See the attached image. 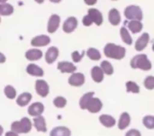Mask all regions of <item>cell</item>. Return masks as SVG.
<instances>
[{
	"label": "cell",
	"mask_w": 154,
	"mask_h": 136,
	"mask_svg": "<svg viewBox=\"0 0 154 136\" xmlns=\"http://www.w3.org/2000/svg\"><path fill=\"white\" fill-rule=\"evenodd\" d=\"M104 54L106 57L114 60H122L126 54V50L125 47L116 45L115 43H107L104 47Z\"/></svg>",
	"instance_id": "cell-1"
},
{
	"label": "cell",
	"mask_w": 154,
	"mask_h": 136,
	"mask_svg": "<svg viewBox=\"0 0 154 136\" xmlns=\"http://www.w3.org/2000/svg\"><path fill=\"white\" fill-rule=\"evenodd\" d=\"M130 65L132 69H140L144 71H148L152 69V62L148 59L146 54H138L134 56L131 62Z\"/></svg>",
	"instance_id": "cell-2"
},
{
	"label": "cell",
	"mask_w": 154,
	"mask_h": 136,
	"mask_svg": "<svg viewBox=\"0 0 154 136\" xmlns=\"http://www.w3.org/2000/svg\"><path fill=\"white\" fill-rule=\"evenodd\" d=\"M32 124L27 117H23L20 121H14L11 125V131L16 134H28L32 130Z\"/></svg>",
	"instance_id": "cell-3"
},
{
	"label": "cell",
	"mask_w": 154,
	"mask_h": 136,
	"mask_svg": "<svg viewBox=\"0 0 154 136\" xmlns=\"http://www.w3.org/2000/svg\"><path fill=\"white\" fill-rule=\"evenodd\" d=\"M124 14H125V18L128 19V20H138V21H142L143 18V11H142L141 7L138 6V5H128L125 9Z\"/></svg>",
	"instance_id": "cell-4"
},
{
	"label": "cell",
	"mask_w": 154,
	"mask_h": 136,
	"mask_svg": "<svg viewBox=\"0 0 154 136\" xmlns=\"http://www.w3.org/2000/svg\"><path fill=\"white\" fill-rule=\"evenodd\" d=\"M61 23V18L58 14H51L47 22V32L48 33H55L60 28Z\"/></svg>",
	"instance_id": "cell-5"
},
{
	"label": "cell",
	"mask_w": 154,
	"mask_h": 136,
	"mask_svg": "<svg viewBox=\"0 0 154 136\" xmlns=\"http://www.w3.org/2000/svg\"><path fill=\"white\" fill-rule=\"evenodd\" d=\"M51 42V39L47 34H39L32 38L30 43L34 48H42L48 46Z\"/></svg>",
	"instance_id": "cell-6"
},
{
	"label": "cell",
	"mask_w": 154,
	"mask_h": 136,
	"mask_svg": "<svg viewBox=\"0 0 154 136\" xmlns=\"http://www.w3.org/2000/svg\"><path fill=\"white\" fill-rule=\"evenodd\" d=\"M79 21L75 16L68 17L62 23V31L65 33H72L78 28Z\"/></svg>",
	"instance_id": "cell-7"
},
{
	"label": "cell",
	"mask_w": 154,
	"mask_h": 136,
	"mask_svg": "<svg viewBox=\"0 0 154 136\" xmlns=\"http://www.w3.org/2000/svg\"><path fill=\"white\" fill-rule=\"evenodd\" d=\"M60 56V50L56 46H51L47 49L45 54H44V60L45 62L49 65L53 64L57 59Z\"/></svg>",
	"instance_id": "cell-8"
},
{
	"label": "cell",
	"mask_w": 154,
	"mask_h": 136,
	"mask_svg": "<svg viewBox=\"0 0 154 136\" xmlns=\"http://www.w3.org/2000/svg\"><path fill=\"white\" fill-rule=\"evenodd\" d=\"M34 88L37 95H39L41 97H46L50 93V86L47 83V81L43 79L36 80L34 84Z\"/></svg>",
	"instance_id": "cell-9"
},
{
	"label": "cell",
	"mask_w": 154,
	"mask_h": 136,
	"mask_svg": "<svg viewBox=\"0 0 154 136\" xmlns=\"http://www.w3.org/2000/svg\"><path fill=\"white\" fill-rule=\"evenodd\" d=\"M24 57L27 60L34 62V61H38L40 60L42 57H43V52L40 48H31L29 50H27L24 53Z\"/></svg>",
	"instance_id": "cell-10"
},
{
	"label": "cell",
	"mask_w": 154,
	"mask_h": 136,
	"mask_svg": "<svg viewBox=\"0 0 154 136\" xmlns=\"http://www.w3.org/2000/svg\"><path fill=\"white\" fill-rule=\"evenodd\" d=\"M85 75L81 72H78V73H72L69 79H68V83L69 85H70L71 87H75V88H79L81 87L85 84Z\"/></svg>",
	"instance_id": "cell-11"
},
{
	"label": "cell",
	"mask_w": 154,
	"mask_h": 136,
	"mask_svg": "<svg viewBox=\"0 0 154 136\" xmlns=\"http://www.w3.org/2000/svg\"><path fill=\"white\" fill-rule=\"evenodd\" d=\"M26 73L32 77H36V78H42L44 76V70L42 68H41L39 65L32 62L29 63L26 66Z\"/></svg>",
	"instance_id": "cell-12"
},
{
	"label": "cell",
	"mask_w": 154,
	"mask_h": 136,
	"mask_svg": "<svg viewBox=\"0 0 154 136\" xmlns=\"http://www.w3.org/2000/svg\"><path fill=\"white\" fill-rule=\"evenodd\" d=\"M57 70H60L61 73H69L72 74L77 70V67L74 65V63L70 62V61H67V60H62L58 62L57 65Z\"/></svg>",
	"instance_id": "cell-13"
},
{
	"label": "cell",
	"mask_w": 154,
	"mask_h": 136,
	"mask_svg": "<svg viewBox=\"0 0 154 136\" xmlns=\"http://www.w3.org/2000/svg\"><path fill=\"white\" fill-rule=\"evenodd\" d=\"M102 107H103V103H102V101H101L99 98L94 97H93L89 100V102H88V104L86 109H87L89 113L97 114V113H98V112L102 109Z\"/></svg>",
	"instance_id": "cell-14"
},
{
	"label": "cell",
	"mask_w": 154,
	"mask_h": 136,
	"mask_svg": "<svg viewBox=\"0 0 154 136\" xmlns=\"http://www.w3.org/2000/svg\"><path fill=\"white\" fill-rule=\"evenodd\" d=\"M88 14L89 15V17L91 18V20L93 21V23H95L97 26H100L103 23V14L102 13L97 9V8H89L88 11Z\"/></svg>",
	"instance_id": "cell-15"
},
{
	"label": "cell",
	"mask_w": 154,
	"mask_h": 136,
	"mask_svg": "<svg viewBox=\"0 0 154 136\" xmlns=\"http://www.w3.org/2000/svg\"><path fill=\"white\" fill-rule=\"evenodd\" d=\"M44 112V106L41 102H35L32 103L27 110V113L31 116H42V114Z\"/></svg>",
	"instance_id": "cell-16"
},
{
	"label": "cell",
	"mask_w": 154,
	"mask_h": 136,
	"mask_svg": "<svg viewBox=\"0 0 154 136\" xmlns=\"http://www.w3.org/2000/svg\"><path fill=\"white\" fill-rule=\"evenodd\" d=\"M149 41H150V35H149V33H148V32H143V33L137 39V41H136V42H135V46H134V47H135V50H136L137 51H143V50L147 47Z\"/></svg>",
	"instance_id": "cell-17"
},
{
	"label": "cell",
	"mask_w": 154,
	"mask_h": 136,
	"mask_svg": "<svg viewBox=\"0 0 154 136\" xmlns=\"http://www.w3.org/2000/svg\"><path fill=\"white\" fill-rule=\"evenodd\" d=\"M33 125L38 132H42V133L47 132L46 121H45V118L42 116H39L33 118Z\"/></svg>",
	"instance_id": "cell-18"
},
{
	"label": "cell",
	"mask_w": 154,
	"mask_h": 136,
	"mask_svg": "<svg viewBox=\"0 0 154 136\" xmlns=\"http://www.w3.org/2000/svg\"><path fill=\"white\" fill-rule=\"evenodd\" d=\"M91 78L96 83H101L104 80V75L102 69L98 66H95L91 69Z\"/></svg>",
	"instance_id": "cell-19"
},
{
	"label": "cell",
	"mask_w": 154,
	"mask_h": 136,
	"mask_svg": "<svg viewBox=\"0 0 154 136\" xmlns=\"http://www.w3.org/2000/svg\"><path fill=\"white\" fill-rule=\"evenodd\" d=\"M108 20H109V23L114 26H116V25H118L120 23L121 15H120L119 11L116 8H112L109 11V13H108Z\"/></svg>",
	"instance_id": "cell-20"
},
{
	"label": "cell",
	"mask_w": 154,
	"mask_h": 136,
	"mask_svg": "<svg viewBox=\"0 0 154 136\" xmlns=\"http://www.w3.org/2000/svg\"><path fill=\"white\" fill-rule=\"evenodd\" d=\"M32 98V96L31 93L23 92L21 95H19L18 97L16 98V104L21 107H24L31 102Z\"/></svg>",
	"instance_id": "cell-21"
},
{
	"label": "cell",
	"mask_w": 154,
	"mask_h": 136,
	"mask_svg": "<svg viewBox=\"0 0 154 136\" xmlns=\"http://www.w3.org/2000/svg\"><path fill=\"white\" fill-rule=\"evenodd\" d=\"M130 122H131V116H130V115L128 113H126V112H124L121 115L120 118H119V121H118V124H117L118 128L120 130L126 129L129 126Z\"/></svg>",
	"instance_id": "cell-22"
},
{
	"label": "cell",
	"mask_w": 154,
	"mask_h": 136,
	"mask_svg": "<svg viewBox=\"0 0 154 136\" xmlns=\"http://www.w3.org/2000/svg\"><path fill=\"white\" fill-rule=\"evenodd\" d=\"M14 7L9 3H1L0 4V15L1 16H10L14 14Z\"/></svg>",
	"instance_id": "cell-23"
},
{
	"label": "cell",
	"mask_w": 154,
	"mask_h": 136,
	"mask_svg": "<svg viewBox=\"0 0 154 136\" xmlns=\"http://www.w3.org/2000/svg\"><path fill=\"white\" fill-rule=\"evenodd\" d=\"M71 132L68 127L65 126H57L54 127L51 131L50 136H70Z\"/></svg>",
	"instance_id": "cell-24"
},
{
	"label": "cell",
	"mask_w": 154,
	"mask_h": 136,
	"mask_svg": "<svg viewBox=\"0 0 154 136\" xmlns=\"http://www.w3.org/2000/svg\"><path fill=\"white\" fill-rule=\"evenodd\" d=\"M99 121L105 127H107V128L114 127L116 123V119L112 116H109V115H102V116H99Z\"/></svg>",
	"instance_id": "cell-25"
},
{
	"label": "cell",
	"mask_w": 154,
	"mask_h": 136,
	"mask_svg": "<svg viewBox=\"0 0 154 136\" xmlns=\"http://www.w3.org/2000/svg\"><path fill=\"white\" fill-rule=\"evenodd\" d=\"M128 24V29L134 33H138L143 30V23H141V21L138 20H131L130 22L127 23Z\"/></svg>",
	"instance_id": "cell-26"
},
{
	"label": "cell",
	"mask_w": 154,
	"mask_h": 136,
	"mask_svg": "<svg viewBox=\"0 0 154 136\" xmlns=\"http://www.w3.org/2000/svg\"><path fill=\"white\" fill-rule=\"evenodd\" d=\"M86 54H87L88 58L90 59L91 60L97 61V60H99L101 59V53H100V51L97 49L93 48V47L88 48L87 50V51H86Z\"/></svg>",
	"instance_id": "cell-27"
},
{
	"label": "cell",
	"mask_w": 154,
	"mask_h": 136,
	"mask_svg": "<svg viewBox=\"0 0 154 136\" xmlns=\"http://www.w3.org/2000/svg\"><path fill=\"white\" fill-rule=\"evenodd\" d=\"M95 93L94 92H88L86 94H84L80 99H79V107L82 110H85L87 108V106L89 102V100L94 97Z\"/></svg>",
	"instance_id": "cell-28"
},
{
	"label": "cell",
	"mask_w": 154,
	"mask_h": 136,
	"mask_svg": "<svg viewBox=\"0 0 154 136\" xmlns=\"http://www.w3.org/2000/svg\"><path fill=\"white\" fill-rule=\"evenodd\" d=\"M4 94L8 99H14L16 97V89L12 86V85H6L4 88Z\"/></svg>",
	"instance_id": "cell-29"
},
{
	"label": "cell",
	"mask_w": 154,
	"mask_h": 136,
	"mask_svg": "<svg viewBox=\"0 0 154 136\" xmlns=\"http://www.w3.org/2000/svg\"><path fill=\"white\" fill-rule=\"evenodd\" d=\"M120 35H121V38H122V41L128 44V45H131L133 43V39L128 32V30L125 28V27H122L120 29Z\"/></svg>",
	"instance_id": "cell-30"
},
{
	"label": "cell",
	"mask_w": 154,
	"mask_h": 136,
	"mask_svg": "<svg viewBox=\"0 0 154 136\" xmlns=\"http://www.w3.org/2000/svg\"><path fill=\"white\" fill-rule=\"evenodd\" d=\"M100 68L102 69L103 72L108 76H110L114 73V68L108 60H103L100 64Z\"/></svg>",
	"instance_id": "cell-31"
},
{
	"label": "cell",
	"mask_w": 154,
	"mask_h": 136,
	"mask_svg": "<svg viewBox=\"0 0 154 136\" xmlns=\"http://www.w3.org/2000/svg\"><path fill=\"white\" fill-rule=\"evenodd\" d=\"M126 87V91L129 93H134V94H138L140 92V87L134 81H128L125 84Z\"/></svg>",
	"instance_id": "cell-32"
},
{
	"label": "cell",
	"mask_w": 154,
	"mask_h": 136,
	"mask_svg": "<svg viewBox=\"0 0 154 136\" xmlns=\"http://www.w3.org/2000/svg\"><path fill=\"white\" fill-rule=\"evenodd\" d=\"M143 125L150 130L154 129V116H146L143 119Z\"/></svg>",
	"instance_id": "cell-33"
},
{
	"label": "cell",
	"mask_w": 154,
	"mask_h": 136,
	"mask_svg": "<svg viewBox=\"0 0 154 136\" xmlns=\"http://www.w3.org/2000/svg\"><path fill=\"white\" fill-rule=\"evenodd\" d=\"M53 105L57 108H63L67 105V99L63 97H56L53 99Z\"/></svg>",
	"instance_id": "cell-34"
},
{
	"label": "cell",
	"mask_w": 154,
	"mask_h": 136,
	"mask_svg": "<svg viewBox=\"0 0 154 136\" xmlns=\"http://www.w3.org/2000/svg\"><path fill=\"white\" fill-rule=\"evenodd\" d=\"M84 55H85V51H83L81 52H79V51H74L71 53V59L74 63H79L82 60Z\"/></svg>",
	"instance_id": "cell-35"
},
{
	"label": "cell",
	"mask_w": 154,
	"mask_h": 136,
	"mask_svg": "<svg viewBox=\"0 0 154 136\" xmlns=\"http://www.w3.org/2000/svg\"><path fill=\"white\" fill-rule=\"evenodd\" d=\"M144 87L149 89V90H152L154 89V77L153 76H148L145 78L144 79Z\"/></svg>",
	"instance_id": "cell-36"
},
{
	"label": "cell",
	"mask_w": 154,
	"mask_h": 136,
	"mask_svg": "<svg viewBox=\"0 0 154 136\" xmlns=\"http://www.w3.org/2000/svg\"><path fill=\"white\" fill-rule=\"evenodd\" d=\"M82 23L84 26L86 27H88V26H91L93 24V21L91 20V18L89 17V15L87 14L86 15H84V17L82 18Z\"/></svg>",
	"instance_id": "cell-37"
},
{
	"label": "cell",
	"mask_w": 154,
	"mask_h": 136,
	"mask_svg": "<svg viewBox=\"0 0 154 136\" xmlns=\"http://www.w3.org/2000/svg\"><path fill=\"white\" fill-rule=\"evenodd\" d=\"M125 136H142V134L140 131H138L137 129H131L130 131L126 133Z\"/></svg>",
	"instance_id": "cell-38"
},
{
	"label": "cell",
	"mask_w": 154,
	"mask_h": 136,
	"mask_svg": "<svg viewBox=\"0 0 154 136\" xmlns=\"http://www.w3.org/2000/svg\"><path fill=\"white\" fill-rule=\"evenodd\" d=\"M97 0H84V3L87 5H89V6H93L97 4Z\"/></svg>",
	"instance_id": "cell-39"
},
{
	"label": "cell",
	"mask_w": 154,
	"mask_h": 136,
	"mask_svg": "<svg viewBox=\"0 0 154 136\" xmlns=\"http://www.w3.org/2000/svg\"><path fill=\"white\" fill-rule=\"evenodd\" d=\"M6 61V56L0 51V64H4Z\"/></svg>",
	"instance_id": "cell-40"
},
{
	"label": "cell",
	"mask_w": 154,
	"mask_h": 136,
	"mask_svg": "<svg viewBox=\"0 0 154 136\" xmlns=\"http://www.w3.org/2000/svg\"><path fill=\"white\" fill-rule=\"evenodd\" d=\"M5 136H19V135H18V134H16V133H14V132H13V131H10V132H7V133L5 134Z\"/></svg>",
	"instance_id": "cell-41"
},
{
	"label": "cell",
	"mask_w": 154,
	"mask_h": 136,
	"mask_svg": "<svg viewBox=\"0 0 154 136\" xmlns=\"http://www.w3.org/2000/svg\"><path fill=\"white\" fill-rule=\"evenodd\" d=\"M48 1H50L52 4H60L62 0H48Z\"/></svg>",
	"instance_id": "cell-42"
},
{
	"label": "cell",
	"mask_w": 154,
	"mask_h": 136,
	"mask_svg": "<svg viewBox=\"0 0 154 136\" xmlns=\"http://www.w3.org/2000/svg\"><path fill=\"white\" fill-rule=\"evenodd\" d=\"M36 4H38V5H42V4H43L44 3V1L45 0H33Z\"/></svg>",
	"instance_id": "cell-43"
},
{
	"label": "cell",
	"mask_w": 154,
	"mask_h": 136,
	"mask_svg": "<svg viewBox=\"0 0 154 136\" xmlns=\"http://www.w3.org/2000/svg\"><path fill=\"white\" fill-rule=\"evenodd\" d=\"M3 133H4V128L0 125V136H2Z\"/></svg>",
	"instance_id": "cell-44"
},
{
	"label": "cell",
	"mask_w": 154,
	"mask_h": 136,
	"mask_svg": "<svg viewBox=\"0 0 154 136\" xmlns=\"http://www.w3.org/2000/svg\"><path fill=\"white\" fill-rule=\"evenodd\" d=\"M7 1H8V0H0V4H1V3H6Z\"/></svg>",
	"instance_id": "cell-45"
},
{
	"label": "cell",
	"mask_w": 154,
	"mask_h": 136,
	"mask_svg": "<svg viewBox=\"0 0 154 136\" xmlns=\"http://www.w3.org/2000/svg\"><path fill=\"white\" fill-rule=\"evenodd\" d=\"M1 17H2V16L0 15V24H1V22H2V19H1Z\"/></svg>",
	"instance_id": "cell-46"
},
{
	"label": "cell",
	"mask_w": 154,
	"mask_h": 136,
	"mask_svg": "<svg viewBox=\"0 0 154 136\" xmlns=\"http://www.w3.org/2000/svg\"><path fill=\"white\" fill-rule=\"evenodd\" d=\"M152 51H154V43H153V44H152Z\"/></svg>",
	"instance_id": "cell-47"
},
{
	"label": "cell",
	"mask_w": 154,
	"mask_h": 136,
	"mask_svg": "<svg viewBox=\"0 0 154 136\" xmlns=\"http://www.w3.org/2000/svg\"><path fill=\"white\" fill-rule=\"evenodd\" d=\"M112 1H117V0H112Z\"/></svg>",
	"instance_id": "cell-48"
}]
</instances>
